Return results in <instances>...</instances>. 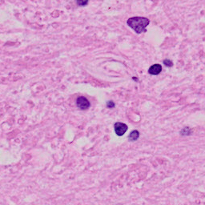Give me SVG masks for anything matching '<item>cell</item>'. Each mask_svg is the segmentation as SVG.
<instances>
[{
	"label": "cell",
	"instance_id": "6da1fadb",
	"mask_svg": "<svg viewBox=\"0 0 205 205\" xmlns=\"http://www.w3.org/2000/svg\"><path fill=\"white\" fill-rule=\"evenodd\" d=\"M150 23V20L144 17H132L127 21V24L133 29L137 34H141L143 32H146V27Z\"/></svg>",
	"mask_w": 205,
	"mask_h": 205
},
{
	"label": "cell",
	"instance_id": "7a4b0ae2",
	"mask_svg": "<svg viewBox=\"0 0 205 205\" xmlns=\"http://www.w3.org/2000/svg\"><path fill=\"white\" fill-rule=\"evenodd\" d=\"M76 105L77 107L80 108V110H83V111H85L87 110L91 106V103L89 102V100H87L86 97L84 96H80L78 97L77 100H76Z\"/></svg>",
	"mask_w": 205,
	"mask_h": 205
},
{
	"label": "cell",
	"instance_id": "3957f363",
	"mask_svg": "<svg viewBox=\"0 0 205 205\" xmlns=\"http://www.w3.org/2000/svg\"><path fill=\"white\" fill-rule=\"evenodd\" d=\"M114 129L115 131V134L119 136H122L126 133V131H128V127L124 123H115L114 125Z\"/></svg>",
	"mask_w": 205,
	"mask_h": 205
},
{
	"label": "cell",
	"instance_id": "277c9868",
	"mask_svg": "<svg viewBox=\"0 0 205 205\" xmlns=\"http://www.w3.org/2000/svg\"><path fill=\"white\" fill-rule=\"evenodd\" d=\"M162 71V66L160 64H154L152 66L150 67V68L148 69V73L150 75H152V76H156V75H159V73Z\"/></svg>",
	"mask_w": 205,
	"mask_h": 205
},
{
	"label": "cell",
	"instance_id": "5b68a950",
	"mask_svg": "<svg viewBox=\"0 0 205 205\" xmlns=\"http://www.w3.org/2000/svg\"><path fill=\"white\" fill-rule=\"evenodd\" d=\"M139 136V131L135 130V131H131V133L129 135V140L130 141H135L138 139Z\"/></svg>",
	"mask_w": 205,
	"mask_h": 205
},
{
	"label": "cell",
	"instance_id": "8992f818",
	"mask_svg": "<svg viewBox=\"0 0 205 205\" xmlns=\"http://www.w3.org/2000/svg\"><path fill=\"white\" fill-rule=\"evenodd\" d=\"M89 0H76V2H77L78 6H80V7H85L88 3Z\"/></svg>",
	"mask_w": 205,
	"mask_h": 205
},
{
	"label": "cell",
	"instance_id": "52a82bcc",
	"mask_svg": "<svg viewBox=\"0 0 205 205\" xmlns=\"http://www.w3.org/2000/svg\"><path fill=\"white\" fill-rule=\"evenodd\" d=\"M164 64L168 67H171L173 66V63L171 61L170 59H165V60H164Z\"/></svg>",
	"mask_w": 205,
	"mask_h": 205
},
{
	"label": "cell",
	"instance_id": "ba28073f",
	"mask_svg": "<svg viewBox=\"0 0 205 205\" xmlns=\"http://www.w3.org/2000/svg\"><path fill=\"white\" fill-rule=\"evenodd\" d=\"M188 131H191V130H189L188 128H183V129L181 131V135H190V134H192V132H188Z\"/></svg>",
	"mask_w": 205,
	"mask_h": 205
},
{
	"label": "cell",
	"instance_id": "9c48e42d",
	"mask_svg": "<svg viewBox=\"0 0 205 205\" xmlns=\"http://www.w3.org/2000/svg\"><path fill=\"white\" fill-rule=\"evenodd\" d=\"M115 106V104L114 102L111 101V100L107 102V107H108V108H114Z\"/></svg>",
	"mask_w": 205,
	"mask_h": 205
}]
</instances>
